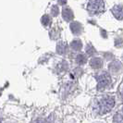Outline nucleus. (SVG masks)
I'll return each instance as SVG.
<instances>
[{"mask_svg": "<svg viewBox=\"0 0 123 123\" xmlns=\"http://www.w3.org/2000/svg\"><path fill=\"white\" fill-rule=\"evenodd\" d=\"M91 65H92V67H93V68H98L102 66V61H101L100 58H93L92 61H91Z\"/></svg>", "mask_w": 123, "mask_h": 123, "instance_id": "nucleus-6", "label": "nucleus"}, {"mask_svg": "<svg viewBox=\"0 0 123 123\" xmlns=\"http://www.w3.org/2000/svg\"><path fill=\"white\" fill-rule=\"evenodd\" d=\"M88 9L93 13L101 12L104 9V3L102 0H90Z\"/></svg>", "mask_w": 123, "mask_h": 123, "instance_id": "nucleus-2", "label": "nucleus"}, {"mask_svg": "<svg viewBox=\"0 0 123 123\" xmlns=\"http://www.w3.org/2000/svg\"><path fill=\"white\" fill-rule=\"evenodd\" d=\"M114 123H123V109L117 111L114 116Z\"/></svg>", "mask_w": 123, "mask_h": 123, "instance_id": "nucleus-5", "label": "nucleus"}, {"mask_svg": "<svg viewBox=\"0 0 123 123\" xmlns=\"http://www.w3.org/2000/svg\"><path fill=\"white\" fill-rule=\"evenodd\" d=\"M115 105V100L111 96H104L98 99L94 103V110L98 114H105L106 112L110 111Z\"/></svg>", "mask_w": 123, "mask_h": 123, "instance_id": "nucleus-1", "label": "nucleus"}, {"mask_svg": "<svg viewBox=\"0 0 123 123\" xmlns=\"http://www.w3.org/2000/svg\"><path fill=\"white\" fill-rule=\"evenodd\" d=\"M112 12L114 16L118 19L123 18V6H116L115 7H113Z\"/></svg>", "mask_w": 123, "mask_h": 123, "instance_id": "nucleus-4", "label": "nucleus"}, {"mask_svg": "<svg viewBox=\"0 0 123 123\" xmlns=\"http://www.w3.org/2000/svg\"><path fill=\"white\" fill-rule=\"evenodd\" d=\"M111 82V79L109 77V75L106 72H103L102 74H100L98 79V89L99 90H103L105 89L106 86H108Z\"/></svg>", "mask_w": 123, "mask_h": 123, "instance_id": "nucleus-3", "label": "nucleus"}]
</instances>
